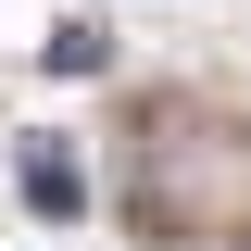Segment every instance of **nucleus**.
<instances>
[{"label": "nucleus", "mask_w": 251, "mask_h": 251, "mask_svg": "<svg viewBox=\"0 0 251 251\" xmlns=\"http://www.w3.org/2000/svg\"><path fill=\"white\" fill-rule=\"evenodd\" d=\"M100 63H113L100 25H50V75H100Z\"/></svg>", "instance_id": "nucleus-2"}, {"label": "nucleus", "mask_w": 251, "mask_h": 251, "mask_svg": "<svg viewBox=\"0 0 251 251\" xmlns=\"http://www.w3.org/2000/svg\"><path fill=\"white\" fill-rule=\"evenodd\" d=\"M13 176H25V201H38V214H50V226L75 214V201H88V188H75V163H63L50 138H25V151H13Z\"/></svg>", "instance_id": "nucleus-1"}]
</instances>
